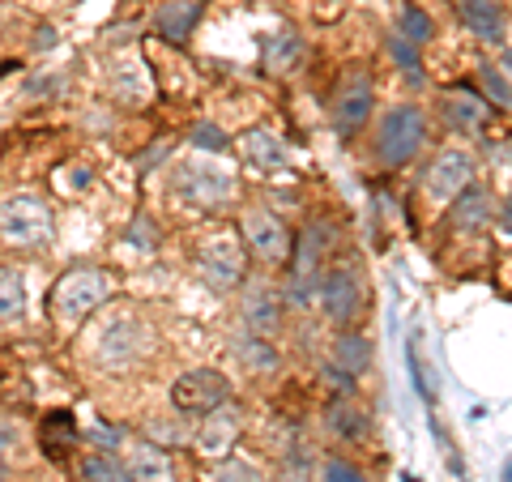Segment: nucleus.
Returning <instances> with one entry per match:
<instances>
[{
	"label": "nucleus",
	"instance_id": "nucleus-1",
	"mask_svg": "<svg viewBox=\"0 0 512 482\" xmlns=\"http://www.w3.org/2000/svg\"><path fill=\"white\" fill-rule=\"evenodd\" d=\"M52 205L39 192H9L0 201V244L18 248V252H35L43 244H52Z\"/></svg>",
	"mask_w": 512,
	"mask_h": 482
},
{
	"label": "nucleus",
	"instance_id": "nucleus-2",
	"mask_svg": "<svg viewBox=\"0 0 512 482\" xmlns=\"http://www.w3.org/2000/svg\"><path fill=\"white\" fill-rule=\"evenodd\" d=\"M171 192L175 201L192 205V210L214 214L235 197V171L214 163V158H188L171 171Z\"/></svg>",
	"mask_w": 512,
	"mask_h": 482
},
{
	"label": "nucleus",
	"instance_id": "nucleus-3",
	"mask_svg": "<svg viewBox=\"0 0 512 482\" xmlns=\"http://www.w3.org/2000/svg\"><path fill=\"white\" fill-rule=\"evenodd\" d=\"M423 141H427V116L410 103L384 111L376 124V158L384 167H406L423 150Z\"/></svg>",
	"mask_w": 512,
	"mask_h": 482
},
{
	"label": "nucleus",
	"instance_id": "nucleus-4",
	"mask_svg": "<svg viewBox=\"0 0 512 482\" xmlns=\"http://www.w3.org/2000/svg\"><path fill=\"white\" fill-rule=\"evenodd\" d=\"M197 273L205 278V286H214V291H235V286H244L248 256H244L239 235H231V231L205 235L201 248H197Z\"/></svg>",
	"mask_w": 512,
	"mask_h": 482
},
{
	"label": "nucleus",
	"instance_id": "nucleus-5",
	"mask_svg": "<svg viewBox=\"0 0 512 482\" xmlns=\"http://www.w3.org/2000/svg\"><path fill=\"white\" fill-rule=\"evenodd\" d=\"M107 278L99 269H69L64 278L56 282V291L47 295V308H52L60 320H69V325H77V320H86L94 308H103V299H107Z\"/></svg>",
	"mask_w": 512,
	"mask_h": 482
},
{
	"label": "nucleus",
	"instance_id": "nucleus-6",
	"mask_svg": "<svg viewBox=\"0 0 512 482\" xmlns=\"http://www.w3.org/2000/svg\"><path fill=\"white\" fill-rule=\"evenodd\" d=\"M227 397H231V380L218 367H192V372H184L171 384V406L188 414V419H201V414L218 410Z\"/></svg>",
	"mask_w": 512,
	"mask_h": 482
},
{
	"label": "nucleus",
	"instance_id": "nucleus-7",
	"mask_svg": "<svg viewBox=\"0 0 512 482\" xmlns=\"http://www.w3.org/2000/svg\"><path fill=\"white\" fill-rule=\"evenodd\" d=\"M320 278H325V227L320 222H308L295 244V269H291V286H286V299L303 308L312 303L320 291Z\"/></svg>",
	"mask_w": 512,
	"mask_h": 482
},
{
	"label": "nucleus",
	"instance_id": "nucleus-8",
	"mask_svg": "<svg viewBox=\"0 0 512 482\" xmlns=\"http://www.w3.org/2000/svg\"><path fill=\"white\" fill-rule=\"evenodd\" d=\"M320 312H325L333 325H350V320H359L363 312V273L342 261V265H333L325 278H320Z\"/></svg>",
	"mask_w": 512,
	"mask_h": 482
},
{
	"label": "nucleus",
	"instance_id": "nucleus-9",
	"mask_svg": "<svg viewBox=\"0 0 512 482\" xmlns=\"http://www.w3.org/2000/svg\"><path fill=\"white\" fill-rule=\"evenodd\" d=\"M239 239L248 244V252H256V261H265V265H278L291 256V231L282 227V222L261 210V205H248L244 214H239Z\"/></svg>",
	"mask_w": 512,
	"mask_h": 482
},
{
	"label": "nucleus",
	"instance_id": "nucleus-10",
	"mask_svg": "<svg viewBox=\"0 0 512 482\" xmlns=\"http://www.w3.org/2000/svg\"><path fill=\"white\" fill-rule=\"evenodd\" d=\"M372 103H376V90H372V77L350 69L342 82H338V94H333V124H338L342 137H355L359 128L372 116Z\"/></svg>",
	"mask_w": 512,
	"mask_h": 482
},
{
	"label": "nucleus",
	"instance_id": "nucleus-11",
	"mask_svg": "<svg viewBox=\"0 0 512 482\" xmlns=\"http://www.w3.org/2000/svg\"><path fill=\"white\" fill-rule=\"evenodd\" d=\"M470 184H474V158L466 150H440L436 163L423 175V192L431 201H453Z\"/></svg>",
	"mask_w": 512,
	"mask_h": 482
},
{
	"label": "nucleus",
	"instance_id": "nucleus-12",
	"mask_svg": "<svg viewBox=\"0 0 512 482\" xmlns=\"http://www.w3.org/2000/svg\"><path fill=\"white\" fill-rule=\"evenodd\" d=\"M239 154H244V163L256 175H282L291 167V150H286L274 133H265V128H252V133L239 137Z\"/></svg>",
	"mask_w": 512,
	"mask_h": 482
},
{
	"label": "nucleus",
	"instance_id": "nucleus-13",
	"mask_svg": "<svg viewBox=\"0 0 512 482\" xmlns=\"http://www.w3.org/2000/svg\"><path fill=\"white\" fill-rule=\"evenodd\" d=\"M124 474H128V482H175V461L167 448L137 440V444H128Z\"/></svg>",
	"mask_w": 512,
	"mask_h": 482
},
{
	"label": "nucleus",
	"instance_id": "nucleus-14",
	"mask_svg": "<svg viewBox=\"0 0 512 482\" xmlns=\"http://www.w3.org/2000/svg\"><path fill=\"white\" fill-rule=\"evenodd\" d=\"M239 440V419H235V410L222 401L218 410L210 414H201V431H197V448L205 457H222V453H231V444Z\"/></svg>",
	"mask_w": 512,
	"mask_h": 482
},
{
	"label": "nucleus",
	"instance_id": "nucleus-15",
	"mask_svg": "<svg viewBox=\"0 0 512 482\" xmlns=\"http://www.w3.org/2000/svg\"><path fill=\"white\" fill-rule=\"evenodd\" d=\"M457 13L470 35H478L483 43L504 39V0H457Z\"/></svg>",
	"mask_w": 512,
	"mask_h": 482
},
{
	"label": "nucleus",
	"instance_id": "nucleus-16",
	"mask_svg": "<svg viewBox=\"0 0 512 482\" xmlns=\"http://www.w3.org/2000/svg\"><path fill=\"white\" fill-rule=\"evenodd\" d=\"M201 0H167L163 9L154 13V26H158V35H163L167 43H184L192 35V26H197L201 18Z\"/></svg>",
	"mask_w": 512,
	"mask_h": 482
},
{
	"label": "nucleus",
	"instance_id": "nucleus-17",
	"mask_svg": "<svg viewBox=\"0 0 512 482\" xmlns=\"http://www.w3.org/2000/svg\"><path fill=\"white\" fill-rule=\"evenodd\" d=\"M325 423H329V431L338 440H363L367 431H372V414H367V406L363 401H355V397H342V401H333L329 406V414H325Z\"/></svg>",
	"mask_w": 512,
	"mask_h": 482
},
{
	"label": "nucleus",
	"instance_id": "nucleus-18",
	"mask_svg": "<svg viewBox=\"0 0 512 482\" xmlns=\"http://www.w3.org/2000/svg\"><path fill=\"white\" fill-rule=\"evenodd\" d=\"M487 218H491V192L487 188L470 184L466 192H457V197H453L448 222H453L457 231H478V227H487Z\"/></svg>",
	"mask_w": 512,
	"mask_h": 482
},
{
	"label": "nucleus",
	"instance_id": "nucleus-19",
	"mask_svg": "<svg viewBox=\"0 0 512 482\" xmlns=\"http://www.w3.org/2000/svg\"><path fill=\"white\" fill-rule=\"evenodd\" d=\"M244 320L256 329V333H274L278 325H282V308H278V299H274V291H269L265 282H256V286H248V295H244Z\"/></svg>",
	"mask_w": 512,
	"mask_h": 482
},
{
	"label": "nucleus",
	"instance_id": "nucleus-20",
	"mask_svg": "<svg viewBox=\"0 0 512 482\" xmlns=\"http://www.w3.org/2000/svg\"><path fill=\"white\" fill-rule=\"evenodd\" d=\"M444 111H448V124L461 128V133H474V128L487 120V103L478 99L474 90H453L444 99Z\"/></svg>",
	"mask_w": 512,
	"mask_h": 482
},
{
	"label": "nucleus",
	"instance_id": "nucleus-21",
	"mask_svg": "<svg viewBox=\"0 0 512 482\" xmlns=\"http://www.w3.org/2000/svg\"><path fill=\"white\" fill-rule=\"evenodd\" d=\"M333 367L346 376H363L367 367H372V342L359 333H346L338 337V346H333Z\"/></svg>",
	"mask_w": 512,
	"mask_h": 482
},
{
	"label": "nucleus",
	"instance_id": "nucleus-22",
	"mask_svg": "<svg viewBox=\"0 0 512 482\" xmlns=\"http://www.w3.org/2000/svg\"><path fill=\"white\" fill-rule=\"evenodd\" d=\"M26 312V282L18 269H0V325H13Z\"/></svg>",
	"mask_w": 512,
	"mask_h": 482
},
{
	"label": "nucleus",
	"instance_id": "nucleus-23",
	"mask_svg": "<svg viewBox=\"0 0 512 482\" xmlns=\"http://www.w3.org/2000/svg\"><path fill=\"white\" fill-rule=\"evenodd\" d=\"M397 35L414 47H423V43H431V35H436V26H431V18L419 5H402V13H397Z\"/></svg>",
	"mask_w": 512,
	"mask_h": 482
},
{
	"label": "nucleus",
	"instance_id": "nucleus-24",
	"mask_svg": "<svg viewBox=\"0 0 512 482\" xmlns=\"http://www.w3.org/2000/svg\"><path fill=\"white\" fill-rule=\"evenodd\" d=\"M235 355L244 359L248 367H256V372H274V367H278L274 346H269L261 333H256V337H244V342H235Z\"/></svg>",
	"mask_w": 512,
	"mask_h": 482
},
{
	"label": "nucleus",
	"instance_id": "nucleus-25",
	"mask_svg": "<svg viewBox=\"0 0 512 482\" xmlns=\"http://www.w3.org/2000/svg\"><path fill=\"white\" fill-rule=\"evenodd\" d=\"M82 478H86V482H128L124 465L111 457V453H90V457L82 461Z\"/></svg>",
	"mask_w": 512,
	"mask_h": 482
},
{
	"label": "nucleus",
	"instance_id": "nucleus-26",
	"mask_svg": "<svg viewBox=\"0 0 512 482\" xmlns=\"http://www.w3.org/2000/svg\"><path fill=\"white\" fill-rule=\"evenodd\" d=\"M299 52H303V43L295 35H274V39L265 43V60H269V69H274V73L291 69V64L299 60Z\"/></svg>",
	"mask_w": 512,
	"mask_h": 482
},
{
	"label": "nucleus",
	"instance_id": "nucleus-27",
	"mask_svg": "<svg viewBox=\"0 0 512 482\" xmlns=\"http://www.w3.org/2000/svg\"><path fill=\"white\" fill-rule=\"evenodd\" d=\"M389 56H393L397 64H402L410 82H419V77H423V64H419V47H414V43H406L402 35H389Z\"/></svg>",
	"mask_w": 512,
	"mask_h": 482
},
{
	"label": "nucleus",
	"instance_id": "nucleus-28",
	"mask_svg": "<svg viewBox=\"0 0 512 482\" xmlns=\"http://www.w3.org/2000/svg\"><path fill=\"white\" fill-rule=\"evenodd\" d=\"M210 482H265V474L252 461H222Z\"/></svg>",
	"mask_w": 512,
	"mask_h": 482
},
{
	"label": "nucleus",
	"instance_id": "nucleus-29",
	"mask_svg": "<svg viewBox=\"0 0 512 482\" xmlns=\"http://www.w3.org/2000/svg\"><path fill=\"white\" fill-rule=\"evenodd\" d=\"M406 359H410V372H414V389H419L427 401H436V380H431V367H423L419 346H414V342H410V350H406Z\"/></svg>",
	"mask_w": 512,
	"mask_h": 482
},
{
	"label": "nucleus",
	"instance_id": "nucleus-30",
	"mask_svg": "<svg viewBox=\"0 0 512 482\" xmlns=\"http://www.w3.org/2000/svg\"><path fill=\"white\" fill-rule=\"evenodd\" d=\"M325 482H363V474H359L350 461L329 457V461H325Z\"/></svg>",
	"mask_w": 512,
	"mask_h": 482
},
{
	"label": "nucleus",
	"instance_id": "nucleus-31",
	"mask_svg": "<svg viewBox=\"0 0 512 482\" xmlns=\"http://www.w3.org/2000/svg\"><path fill=\"white\" fill-rule=\"evenodd\" d=\"M192 146H201V150H227V137H222L214 124H197V128H192Z\"/></svg>",
	"mask_w": 512,
	"mask_h": 482
},
{
	"label": "nucleus",
	"instance_id": "nucleus-32",
	"mask_svg": "<svg viewBox=\"0 0 512 482\" xmlns=\"http://www.w3.org/2000/svg\"><path fill=\"white\" fill-rule=\"evenodd\" d=\"M483 82H487V94H491L495 103H508V99H512V86L500 77V69H495V64H487V69H483Z\"/></svg>",
	"mask_w": 512,
	"mask_h": 482
},
{
	"label": "nucleus",
	"instance_id": "nucleus-33",
	"mask_svg": "<svg viewBox=\"0 0 512 482\" xmlns=\"http://www.w3.org/2000/svg\"><path fill=\"white\" fill-rule=\"evenodd\" d=\"M500 227H504V231L512 235V197H508V201L500 205Z\"/></svg>",
	"mask_w": 512,
	"mask_h": 482
},
{
	"label": "nucleus",
	"instance_id": "nucleus-34",
	"mask_svg": "<svg viewBox=\"0 0 512 482\" xmlns=\"http://www.w3.org/2000/svg\"><path fill=\"white\" fill-rule=\"evenodd\" d=\"M500 77H504V82L512 86V47H508V52L500 56Z\"/></svg>",
	"mask_w": 512,
	"mask_h": 482
},
{
	"label": "nucleus",
	"instance_id": "nucleus-35",
	"mask_svg": "<svg viewBox=\"0 0 512 482\" xmlns=\"http://www.w3.org/2000/svg\"><path fill=\"white\" fill-rule=\"evenodd\" d=\"M13 436H9V427H0V453H5V444H9Z\"/></svg>",
	"mask_w": 512,
	"mask_h": 482
},
{
	"label": "nucleus",
	"instance_id": "nucleus-36",
	"mask_svg": "<svg viewBox=\"0 0 512 482\" xmlns=\"http://www.w3.org/2000/svg\"><path fill=\"white\" fill-rule=\"evenodd\" d=\"M504 482H512V461H508V465H504Z\"/></svg>",
	"mask_w": 512,
	"mask_h": 482
},
{
	"label": "nucleus",
	"instance_id": "nucleus-37",
	"mask_svg": "<svg viewBox=\"0 0 512 482\" xmlns=\"http://www.w3.org/2000/svg\"><path fill=\"white\" fill-rule=\"evenodd\" d=\"M286 482H295V478H286Z\"/></svg>",
	"mask_w": 512,
	"mask_h": 482
}]
</instances>
